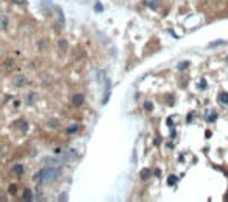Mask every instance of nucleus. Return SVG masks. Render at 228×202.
I'll list each match as a JSON object with an SVG mask.
<instances>
[{"label": "nucleus", "mask_w": 228, "mask_h": 202, "mask_svg": "<svg viewBox=\"0 0 228 202\" xmlns=\"http://www.w3.org/2000/svg\"><path fill=\"white\" fill-rule=\"evenodd\" d=\"M58 175H59V169L49 166V168H44V169L38 171L35 174V177H33V180L38 182V183H49V182L57 180Z\"/></svg>", "instance_id": "f257e3e1"}, {"label": "nucleus", "mask_w": 228, "mask_h": 202, "mask_svg": "<svg viewBox=\"0 0 228 202\" xmlns=\"http://www.w3.org/2000/svg\"><path fill=\"white\" fill-rule=\"evenodd\" d=\"M11 83H13L14 88H22V86H25V85L28 83V80H27V77H25L24 74H16L14 77L11 78Z\"/></svg>", "instance_id": "f03ea898"}, {"label": "nucleus", "mask_w": 228, "mask_h": 202, "mask_svg": "<svg viewBox=\"0 0 228 202\" xmlns=\"http://www.w3.org/2000/svg\"><path fill=\"white\" fill-rule=\"evenodd\" d=\"M55 19H57V25H58V27H64L66 19H64V14H62V9L55 8Z\"/></svg>", "instance_id": "7ed1b4c3"}, {"label": "nucleus", "mask_w": 228, "mask_h": 202, "mask_svg": "<svg viewBox=\"0 0 228 202\" xmlns=\"http://www.w3.org/2000/svg\"><path fill=\"white\" fill-rule=\"evenodd\" d=\"M70 102H72V105L74 107H81L83 105V102H84V96L83 94H74L70 97Z\"/></svg>", "instance_id": "20e7f679"}, {"label": "nucleus", "mask_w": 228, "mask_h": 202, "mask_svg": "<svg viewBox=\"0 0 228 202\" xmlns=\"http://www.w3.org/2000/svg\"><path fill=\"white\" fill-rule=\"evenodd\" d=\"M24 166H22V165H13L11 166V174L13 175H16V177H22V175H24Z\"/></svg>", "instance_id": "39448f33"}, {"label": "nucleus", "mask_w": 228, "mask_h": 202, "mask_svg": "<svg viewBox=\"0 0 228 202\" xmlns=\"http://www.w3.org/2000/svg\"><path fill=\"white\" fill-rule=\"evenodd\" d=\"M36 99H38V94H36V92H28V94L25 96L24 102L27 105H35L36 104Z\"/></svg>", "instance_id": "423d86ee"}, {"label": "nucleus", "mask_w": 228, "mask_h": 202, "mask_svg": "<svg viewBox=\"0 0 228 202\" xmlns=\"http://www.w3.org/2000/svg\"><path fill=\"white\" fill-rule=\"evenodd\" d=\"M22 201H25V202L33 201V193H31L30 188H25V190H24V193H22Z\"/></svg>", "instance_id": "0eeeda50"}, {"label": "nucleus", "mask_w": 228, "mask_h": 202, "mask_svg": "<svg viewBox=\"0 0 228 202\" xmlns=\"http://www.w3.org/2000/svg\"><path fill=\"white\" fill-rule=\"evenodd\" d=\"M217 100H219V104H222V105H228V92H220V94L217 96Z\"/></svg>", "instance_id": "6e6552de"}, {"label": "nucleus", "mask_w": 228, "mask_h": 202, "mask_svg": "<svg viewBox=\"0 0 228 202\" xmlns=\"http://www.w3.org/2000/svg\"><path fill=\"white\" fill-rule=\"evenodd\" d=\"M9 25V19L6 16H0V30H6Z\"/></svg>", "instance_id": "1a4fd4ad"}, {"label": "nucleus", "mask_w": 228, "mask_h": 202, "mask_svg": "<svg viewBox=\"0 0 228 202\" xmlns=\"http://www.w3.org/2000/svg\"><path fill=\"white\" fill-rule=\"evenodd\" d=\"M145 5L152 9H158V5H160V0H145Z\"/></svg>", "instance_id": "9d476101"}, {"label": "nucleus", "mask_w": 228, "mask_h": 202, "mask_svg": "<svg viewBox=\"0 0 228 202\" xmlns=\"http://www.w3.org/2000/svg\"><path fill=\"white\" fill-rule=\"evenodd\" d=\"M58 47H59V50H62V52H66L69 49V44H67V41L66 39H61V41L58 42Z\"/></svg>", "instance_id": "9b49d317"}, {"label": "nucleus", "mask_w": 228, "mask_h": 202, "mask_svg": "<svg viewBox=\"0 0 228 202\" xmlns=\"http://www.w3.org/2000/svg\"><path fill=\"white\" fill-rule=\"evenodd\" d=\"M144 110L148 111V113H150V111H153V102L145 100V102H144Z\"/></svg>", "instance_id": "f8f14e48"}, {"label": "nucleus", "mask_w": 228, "mask_h": 202, "mask_svg": "<svg viewBox=\"0 0 228 202\" xmlns=\"http://www.w3.org/2000/svg\"><path fill=\"white\" fill-rule=\"evenodd\" d=\"M216 119H217V113H216V111H211V113L206 114V121L208 122H214Z\"/></svg>", "instance_id": "ddd939ff"}, {"label": "nucleus", "mask_w": 228, "mask_h": 202, "mask_svg": "<svg viewBox=\"0 0 228 202\" xmlns=\"http://www.w3.org/2000/svg\"><path fill=\"white\" fill-rule=\"evenodd\" d=\"M177 182H178V177H177V175H169V179H167V183H169V187L177 185Z\"/></svg>", "instance_id": "4468645a"}, {"label": "nucleus", "mask_w": 228, "mask_h": 202, "mask_svg": "<svg viewBox=\"0 0 228 202\" xmlns=\"http://www.w3.org/2000/svg\"><path fill=\"white\" fill-rule=\"evenodd\" d=\"M148 177H150V169H142L141 171V179H142V180H147Z\"/></svg>", "instance_id": "2eb2a0df"}, {"label": "nucleus", "mask_w": 228, "mask_h": 202, "mask_svg": "<svg viewBox=\"0 0 228 202\" xmlns=\"http://www.w3.org/2000/svg\"><path fill=\"white\" fill-rule=\"evenodd\" d=\"M78 130V125L75 124V125H70V127L67 128V133H75V132Z\"/></svg>", "instance_id": "dca6fc26"}, {"label": "nucleus", "mask_w": 228, "mask_h": 202, "mask_svg": "<svg viewBox=\"0 0 228 202\" xmlns=\"http://www.w3.org/2000/svg\"><path fill=\"white\" fill-rule=\"evenodd\" d=\"M187 66H189V63H187V61H184V63H180V64H178V69H180V71H183V69H186Z\"/></svg>", "instance_id": "f3484780"}, {"label": "nucleus", "mask_w": 228, "mask_h": 202, "mask_svg": "<svg viewBox=\"0 0 228 202\" xmlns=\"http://www.w3.org/2000/svg\"><path fill=\"white\" fill-rule=\"evenodd\" d=\"M8 191H9V193H11V194H16V191H17V188H16V185H14V183H13V185H9Z\"/></svg>", "instance_id": "a211bd4d"}, {"label": "nucleus", "mask_w": 228, "mask_h": 202, "mask_svg": "<svg viewBox=\"0 0 228 202\" xmlns=\"http://www.w3.org/2000/svg\"><path fill=\"white\" fill-rule=\"evenodd\" d=\"M95 11L102 13V11H103V5H102V3H95Z\"/></svg>", "instance_id": "6ab92c4d"}, {"label": "nucleus", "mask_w": 228, "mask_h": 202, "mask_svg": "<svg viewBox=\"0 0 228 202\" xmlns=\"http://www.w3.org/2000/svg\"><path fill=\"white\" fill-rule=\"evenodd\" d=\"M14 3H17V5H25L27 3V0H13Z\"/></svg>", "instance_id": "aec40b11"}, {"label": "nucleus", "mask_w": 228, "mask_h": 202, "mask_svg": "<svg viewBox=\"0 0 228 202\" xmlns=\"http://www.w3.org/2000/svg\"><path fill=\"white\" fill-rule=\"evenodd\" d=\"M199 88H200V89H205V88H206V82H205V80H201V82H200V86H199Z\"/></svg>", "instance_id": "412c9836"}, {"label": "nucleus", "mask_w": 228, "mask_h": 202, "mask_svg": "<svg viewBox=\"0 0 228 202\" xmlns=\"http://www.w3.org/2000/svg\"><path fill=\"white\" fill-rule=\"evenodd\" d=\"M155 175H158V177H160V175H161V171H160V169H155Z\"/></svg>", "instance_id": "4be33fe9"}, {"label": "nucleus", "mask_w": 228, "mask_h": 202, "mask_svg": "<svg viewBox=\"0 0 228 202\" xmlns=\"http://www.w3.org/2000/svg\"><path fill=\"white\" fill-rule=\"evenodd\" d=\"M225 201H228V194H227V196H225Z\"/></svg>", "instance_id": "5701e85b"}]
</instances>
